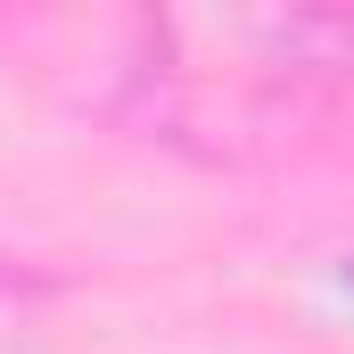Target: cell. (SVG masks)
Returning a JSON list of instances; mask_svg holds the SVG:
<instances>
[{"label":"cell","instance_id":"cell-1","mask_svg":"<svg viewBox=\"0 0 354 354\" xmlns=\"http://www.w3.org/2000/svg\"><path fill=\"white\" fill-rule=\"evenodd\" d=\"M346 288H354V256H346Z\"/></svg>","mask_w":354,"mask_h":354}]
</instances>
